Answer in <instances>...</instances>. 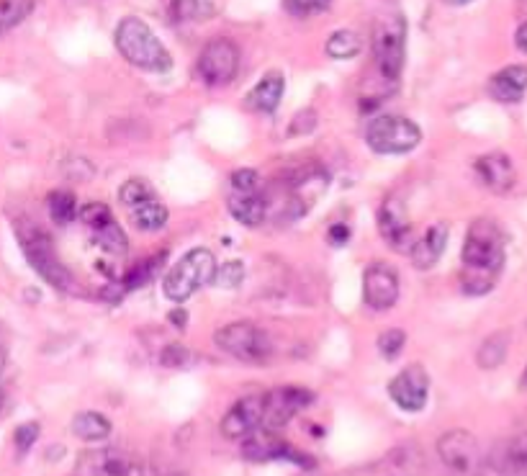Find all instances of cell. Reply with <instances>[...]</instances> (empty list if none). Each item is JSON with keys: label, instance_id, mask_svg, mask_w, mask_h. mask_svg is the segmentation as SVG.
Returning a JSON list of instances; mask_svg holds the SVG:
<instances>
[{"label": "cell", "instance_id": "cell-1", "mask_svg": "<svg viewBox=\"0 0 527 476\" xmlns=\"http://www.w3.org/2000/svg\"><path fill=\"white\" fill-rule=\"evenodd\" d=\"M504 268V235L492 219H476L468 227L461 255V289L468 296H484L497 286Z\"/></svg>", "mask_w": 527, "mask_h": 476}, {"label": "cell", "instance_id": "cell-2", "mask_svg": "<svg viewBox=\"0 0 527 476\" xmlns=\"http://www.w3.org/2000/svg\"><path fill=\"white\" fill-rule=\"evenodd\" d=\"M114 42L121 57L126 62H132L134 67H139V70H147V73H170V67H173V57H170L168 47L137 16H126V19L119 21Z\"/></svg>", "mask_w": 527, "mask_h": 476}, {"label": "cell", "instance_id": "cell-3", "mask_svg": "<svg viewBox=\"0 0 527 476\" xmlns=\"http://www.w3.org/2000/svg\"><path fill=\"white\" fill-rule=\"evenodd\" d=\"M16 235L18 242H21V248H24L26 260L31 263V268H34L49 286H54V289L60 291H70L72 286H75L72 273L67 271L65 263L57 258V250H54L52 240H49V235L42 227H36V224L29 222L16 224Z\"/></svg>", "mask_w": 527, "mask_h": 476}, {"label": "cell", "instance_id": "cell-4", "mask_svg": "<svg viewBox=\"0 0 527 476\" xmlns=\"http://www.w3.org/2000/svg\"><path fill=\"white\" fill-rule=\"evenodd\" d=\"M216 276V258L211 250L196 248L191 253H186L183 258L175 263L168 271L165 281H162V291L168 296L170 302L183 304L196 294L201 286L214 284Z\"/></svg>", "mask_w": 527, "mask_h": 476}, {"label": "cell", "instance_id": "cell-5", "mask_svg": "<svg viewBox=\"0 0 527 476\" xmlns=\"http://www.w3.org/2000/svg\"><path fill=\"white\" fill-rule=\"evenodd\" d=\"M422 132L407 116H376L366 129V142L378 155H404L420 145Z\"/></svg>", "mask_w": 527, "mask_h": 476}, {"label": "cell", "instance_id": "cell-6", "mask_svg": "<svg viewBox=\"0 0 527 476\" xmlns=\"http://www.w3.org/2000/svg\"><path fill=\"white\" fill-rule=\"evenodd\" d=\"M214 340L224 353L242 363H268L273 356V340L268 338V332L252 322H232L216 330Z\"/></svg>", "mask_w": 527, "mask_h": 476}, {"label": "cell", "instance_id": "cell-7", "mask_svg": "<svg viewBox=\"0 0 527 476\" xmlns=\"http://www.w3.org/2000/svg\"><path fill=\"white\" fill-rule=\"evenodd\" d=\"M240 70V49L232 39L216 37L204 47L196 62L198 78L204 80L209 88H222L229 85Z\"/></svg>", "mask_w": 527, "mask_h": 476}, {"label": "cell", "instance_id": "cell-8", "mask_svg": "<svg viewBox=\"0 0 527 476\" xmlns=\"http://www.w3.org/2000/svg\"><path fill=\"white\" fill-rule=\"evenodd\" d=\"M242 458L255 461V464H265V461H288L296 464L301 469H314V458L306 453L296 451L288 440L278 438V433L273 430H263L252 433L250 438L242 440Z\"/></svg>", "mask_w": 527, "mask_h": 476}, {"label": "cell", "instance_id": "cell-9", "mask_svg": "<svg viewBox=\"0 0 527 476\" xmlns=\"http://www.w3.org/2000/svg\"><path fill=\"white\" fill-rule=\"evenodd\" d=\"M404 47H407V26L404 19H389L373 34V57L386 80H396L404 67Z\"/></svg>", "mask_w": 527, "mask_h": 476}, {"label": "cell", "instance_id": "cell-10", "mask_svg": "<svg viewBox=\"0 0 527 476\" xmlns=\"http://www.w3.org/2000/svg\"><path fill=\"white\" fill-rule=\"evenodd\" d=\"M75 476H147V469L119 448H98L78 458Z\"/></svg>", "mask_w": 527, "mask_h": 476}, {"label": "cell", "instance_id": "cell-11", "mask_svg": "<svg viewBox=\"0 0 527 476\" xmlns=\"http://www.w3.org/2000/svg\"><path fill=\"white\" fill-rule=\"evenodd\" d=\"M314 402V394L301 386H281L265 394V417L263 430H273L288 425L301 410H306Z\"/></svg>", "mask_w": 527, "mask_h": 476}, {"label": "cell", "instance_id": "cell-12", "mask_svg": "<svg viewBox=\"0 0 527 476\" xmlns=\"http://www.w3.org/2000/svg\"><path fill=\"white\" fill-rule=\"evenodd\" d=\"M438 456L453 474L471 476L479 469V443L468 430H450L440 435Z\"/></svg>", "mask_w": 527, "mask_h": 476}, {"label": "cell", "instance_id": "cell-13", "mask_svg": "<svg viewBox=\"0 0 527 476\" xmlns=\"http://www.w3.org/2000/svg\"><path fill=\"white\" fill-rule=\"evenodd\" d=\"M363 299L376 312H386L399 299V273L389 263H373L363 273Z\"/></svg>", "mask_w": 527, "mask_h": 476}, {"label": "cell", "instance_id": "cell-14", "mask_svg": "<svg viewBox=\"0 0 527 476\" xmlns=\"http://www.w3.org/2000/svg\"><path fill=\"white\" fill-rule=\"evenodd\" d=\"M265 394L245 397L222 417V435L229 440H245L263 428Z\"/></svg>", "mask_w": 527, "mask_h": 476}, {"label": "cell", "instance_id": "cell-15", "mask_svg": "<svg viewBox=\"0 0 527 476\" xmlns=\"http://www.w3.org/2000/svg\"><path fill=\"white\" fill-rule=\"evenodd\" d=\"M389 394L396 407H402L404 412L425 410L427 394H430V376L422 366L404 368L402 374L394 376V381L389 384Z\"/></svg>", "mask_w": 527, "mask_h": 476}, {"label": "cell", "instance_id": "cell-16", "mask_svg": "<svg viewBox=\"0 0 527 476\" xmlns=\"http://www.w3.org/2000/svg\"><path fill=\"white\" fill-rule=\"evenodd\" d=\"M378 229L384 240L389 242L394 250H412V224H409L407 209H404V201L389 196L378 211Z\"/></svg>", "mask_w": 527, "mask_h": 476}, {"label": "cell", "instance_id": "cell-17", "mask_svg": "<svg viewBox=\"0 0 527 476\" xmlns=\"http://www.w3.org/2000/svg\"><path fill=\"white\" fill-rule=\"evenodd\" d=\"M476 173L484 181V186L492 188L499 196H504L517 181L515 165L504 152H486V155H481L476 160Z\"/></svg>", "mask_w": 527, "mask_h": 476}, {"label": "cell", "instance_id": "cell-18", "mask_svg": "<svg viewBox=\"0 0 527 476\" xmlns=\"http://www.w3.org/2000/svg\"><path fill=\"white\" fill-rule=\"evenodd\" d=\"M445 245H448V227L445 224H435L414 242L412 250H409V258H412V266L417 271H430L445 253Z\"/></svg>", "mask_w": 527, "mask_h": 476}, {"label": "cell", "instance_id": "cell-19", "mask_svg": "<svg viewBox=\"0 0 527 476\" xmlns=\"http://www.w3.org/2000/svg\"><path fill=\"white\" fill-rule=\"evenodd\" d=\"M527 93V65H510L489 80V96L502 103H517Z\"/></svg>", "mask_w": 527, "mask_h": 476}, {"label": "cell", "instance_id": "cell-20", "mask_svg": "<svg viewBox=\"0 0 527 476\" xmlns=\"http://www.w3.org/2000/svg\"><path fill=\"white\" fill-rule=\"evenodd\" d=\"M229 214L245 227H258L263 224L265 214H268V201L265 196H260V191H232L227 199Z\"/></svg>", "mask_w": 527, "mask_h": 476}, {"label": "cell", "instance_id": "cell-21", "mask_svg": "<svg viewBox=\"0 0 527 476\" xmlns=\"http://www.w3.org/2000/svg\"><path fill=\"white\" fill-rule=\"evenodd\" d=\"M283 88H286V80H283L281 73H268L263 80H260L255 88L247 96V106L260 114H273L278 109V103L283 98Z\"/></svg>", "mask_w": 527, "mask_h": 476}, {"label": "cell", "instance_id": "cell-22", "mask_svg": "<svg viewBox=\"0 0 527 476\" xmlns=\"http://www.w3.org/2000/svg\"><path fill=\"white\" fill-rule=\"evenodd\" d=\"M499 474L502 476H527V433L507 440L499 456Z\"/></svg>", "mask_w": 527, "mask_h": 476}, {"label": "cell", "instance_id": "cell-23", "mask_svg": "<svg viewBox=\"0 0 527 476\" xmlns=\"http://www.w3.org/2000/svg\"><path fill=\"white\" fill-rule=\"evenodd\" d=\"M72 433L80 440L96 443V440H106L111 435V420L101 412H80L72 420Z\"/></svg>", "mask_w": 527, "mask_h": 476}, {"label": "cell", "instance_id": "cell-24", "mask_svg": "<svg viewBox=\"0 0 527 476\" xmlns=\"http://www.w3.org/2000/svg\"><path fill=\"white\" fill-rule=\"evenodd\" d=\"M93 240L101 250H106L108 255H114V258H124L126 250H129V240H126V232L121 229V224L116 219H111L103 227L93 229Z\"/></svg>", "mask_w": 527, "mask_h": 476}, {"label": "cell", "instance_id": "cell-25", "mask_svg": "<svg viewBox=\"0 0 527 476\" xmlns=\"http://www.w3.org/2000/svg\"><path fill=\"white\" fill-rule=\"evenodd\" d=\"M507 350H510V332H494L481 343L476 361L481 368H497L507 358Z\"/></svg>", "mask_w": 527, "mask_h": 476}, {"label": "cell", "instance_id": "cell-26", "mask_svg": "<svg viewBox=\"0 0 527 476\" xmlns=\"http://www.w3.org/2000/svg\"><path fill=\"white\" fill-rule=\"evenodd\" d=\"M132 222L134 227L142 229V232H157L168 224V209L160 204L157 199L147 201V204L132 209Z\"/></svg>", "mask_w": 527, "mask_h": 476}, {"label": "cell", "instance_id": "cell-27", "mask_svg": "<svg viewBox=\"0 0 527 476\" xmlns=\"http://www.w3.org/2000/svg\"><path fill=\"white\" fill-rule=\"evenodd\" d=\"M47 206H49V214H52V219L57 224L75 222L80 214L78 201H75V196H72L70 191H52L49 193Z\"/></svg>", "mask_w": 527, "mask_h": 476}, {"label": "cell", "instance_id": "cell-28", "mask_svg": "<svg viewBox=\"0 0 527 476\" xmlns=\"http://www.w3.org/2000/svg\"><path fill=\"white\" fill-rule=\"evenodd\" d=\"M162 266H165V253L152 255V258H147L144 263H139V266L134 268V271L126 273V278L121 281V289L132 291V289H137V286H144L147 281H152V278H155L157 273H160Z\"/></svg>", "mask_w": 527, "mask_h": 476}, {"label": "cell", "instance_id": "cell-29", "mask_svg": "<svg viewBox=\"0 0 527 476\" xmlns=\"http://www.w3.org/2000/svg\"><path fill=\"white\" fill-rule=\"evenodd\" d=\"M360 47H363L360 37L350 29L335 31V34L327 39V55L335 57V60H350V57L358 55Z\"/></svg>", "mask_w": 527, "mask_h": 476}, {"label": "cell", "instance_id": "cell-30", "mask_svg": "<svg viewBox=\"0 0 527 476\" xmlns=\"http://www.w3.org/2000/svg\"><path fill=\"white\" fill-rule=\"evenodd\" d=\"M119 199L121 204L129 206V209H137V206L155 199V191H152L150 183L142 181V178H132V181H126L124 186L119 188Z\"/></svg>", "mask_w": 527, "mask_h": 476}, {"label": "cell", "instance_id": "cell-31", "mask_svg": "<svg viewBox=\"0 0 527 476\" xmlns=\"http://www.w3.org/2000/svg\"><path fill=\"white\" fill-rule=\"evenodd\" d=\"M34 8V0H0V31L21 24Z\"/></svg>", "mask_w": 527, "mask_h": 476}, {"label": "cell", "instance_id": "cell-32", "mask_svg": "<svg viewBox=\"0 0 527 476\" xmlns=\"http://www.w3.org/2000/svg\"><path fill=\"white\" fill-rule=\"evenodd\" d=\"M78 217H80V222H83L85 227L90 229V232H93V229H98V227H103V224H108L111 219H116L114 211L108 209L106 204H98V201H93V204H85L83 209H80Z\"/></svg>", "mask_w": 527, "mask_h": 476}, {"label": "cell", "instance_id": "cell-33", "mask_svg": "<svg viewBox=\"0 0 527 476\" xmlns=\"http://www.w3.org/2000/svg\"><path fill=\"white\" fill-rule=\"evenodd\" d=\"M404 345H407V335H404V330H386L378 335V353H381L386 361H394V358L404 350Z\"/></svg>", "mask_w": 527, "mask_h": 476}, {"label": "cell", "instance_id": "cell-34", "mask_svg": "<svg viewBox=\"0 0 527 476\" xmlns=\"http://www.w3.org/2000/svg\"><path fill=\"white\" fill-rule=\"evenodd\" d=\"M242 278H245V266H242L240 260H229L224 263L214 276V284L222 286V289H237L242 284Z\"/></svg>", "mask_w": 527, "mask_h": 476}, {"label": "cell", "instance_id": "cell-35", "mask_svg": "<svg viewBox=\"0 0 527 476\" xmlns=\"http://www.w3.org/2000/svg\"><path fill=\"white\" fill-rule=\"evenodd\" d=\"M332 0H283L288 13L294 16H317V13L327 11Z\"/></svg>", "mask_w": 527, "mask_h": 476}, {"label": "cell", "instance_id": "cell-36", "mask_svg": "<svg viewBox=\"0 0 527 476\" xmlns=\"http://www.w3.org/2000/svg\"><path fill=\"white\" fill-rule=\"evenodd\" d=\"M170 16H173L175 21H188V19H196V16H201L204 13V8H201V0H170Z\"/></svg>", "mask_w": 527, "mask_h": 476}, {"label": "cell", "instance_id": "cell-37", "mask_svg": "<svg viewBox=\"0 0 527 476\" xmlns=\"http://www.w3.org/2000/svg\"><path fill=\"white\" fill-rule=\"evenodd\" d=\"M36 438H39V422H24V425H18L16 433H13V443H16L18 453L31 451Z\"/></svg>", "mask_w": 527, "mask_h": 476}, {"label": "cell", "instance_id": "cell-38", "mask_svg": "<svg viewBox=\"0 0 527 476\" xmlns=\"http://www.w3.org/2000/svg\"><path fill=\"white\" fill-rule=\"evenodd\" d=\"M260 186V175L255 173V170L250 168H242V170H234L232 173V191H258Z\"/></svg>", "mask_w": 527, "mask_h": 476}, {"label": "cell", "instance_id": "cell-39", "mask_svg": "<svg viewBox=\"0 0 527 476\" xmlns=\"http://www.w3.org/2000/svg\"><path fill=\"white\" fill-rule=\"evenodd\" d=\"M188 361V350L183 345L173 343L160 353V363L162 366H183Z\"/></svg>", "mask_w": 527, "mask_h": 476}, {"label": "cell", "instance_id": "cell-40", "mask_svg": "<svg viewBox=\"0 0 527 476\" xmlns=\"http://www.w3.org/2000/svg\"><path fill=\"white\" fill-rule=\"evenodd\" d=\"M327 240H330V245H335V248H342V245H348V242H350V227L345 222L332 224L330 232H327Z\"/></svg>", "mask_w": 527, "mask_h": 476}, {"label": "cell", "instance_id": "cell-41", "mask_svg": "<svg viewBox=\"0 0 527 476\" xmlns=\"http://www.w3.org/2000/svg\"><path fill=\"white\" fill-rule=\"evenodd\" d=\"M314 124H317V116H314V111H301V114L294 119V124H291V134L312 132Z\"/></svg>", "mask_w": 527, "mask_h": 476}, {"label": "cell", "instance_id": "cell-42", "mask_svg": "<svg viewBox=\"0 0 527 476\" xmlns=\"http://www.w3.org/2000/svg\"><path fill=\"white\" fill-rule=\"evenodd\" d=\"M515 44H517V49H520V52H527V21L520 26V29H517Z\"/></svg>", "mask_w": 527, "mask_h": 476}, {"label": "cell", "instance_id": "cell-43", "mask_svg": "<svg viewBox=\"0 0 527 476\" xmlns=\"http://www.w3.org/2000/svg\"><path fill=\"white\" fill-rule=\"evenodd\" d=\"M170 320H173L175 327H186L188 314L186 312H173V314H170Z\"/></svg>", "mask_w": 527, "mask_h": 476}, {"label": "cell", "instance_id": "cell-44", "mask_svg": "<svg viewBox=\"0 0 527 476\" xmlns=\"http://www.w3.org/2000/svg\"><path fill=\"white\" fill-rule=\"evenodd\" d=\"M445 3H448V6H468L471 0H445Z\"/></svg>", "mask_w": 527, "mask_h": 476}, {"label": "cell", "instance_id": "cell-45", "mask_svg": "<svg viewBox=\"0 0 527 476\" xmlns=\"http://www.w3.org/2000/svg\"><path fill=\"white\" fill-rule=\"evenodd\" d=\"M3 368H6V356L0 353V374H3Z\"/></svg>", "mask_w": 527, "mask_h": 476}, {"label": "cell", "instance_id": "cell-46", "mask_svg": "<svg viewBox=\"0 0 527 476\" xmlns=\"http://www.w3.org/2000/svg\"><path fill=\"white\" fill-rule=\"evenodd\" d=\"M522 386L527 389V368H525V374H522Z\"/></svg>", "mask_w": 527, "mask_h": 476}, {"label": "cell", "instance_id": "cell-47", "mask_svg": "<svg viewBox=\"0 0 527 476\" xmlns=\"http://www.w3.org/2000/svg\"><path fill=\"white\" fill-rule=\"evenodd\" d=\"M0 407H3V392H0Z\"/></svg>", "mask_w": 527, "mask_h": 476}]
</instances>
